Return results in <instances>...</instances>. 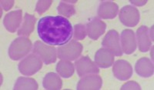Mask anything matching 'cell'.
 I'll return each instance as SVG.
<instances>
[{
	"label": "cell",
	"instance_id": "obj_2",
	"mask_svg": "<svg viewBox=\"0 0 154 90\" xmlns=\"http://www.w3.org/2000/svg\"><path fill=\"white\" fill-rule=\"evenodd\" d=\"M32 42L26 37H19L15 39L9 48V58L17 61L28 55L32 50Z\"/></svg>",
	"mask_w": 154,
	"mask_h": 90
},
{
	"label": "cell",
	"instance_id": "obj_7",
	"mask_svg": "<svg viewBox=\"0 0 154 90\" xmlns=\"http://www.w3.org/2000/svg\"><path fill=\"white\" fill-rule=\"evenodd\" d=\"M75 66L79 76H86L89 74H99L100 69L95 62L88 56H82L75 62Z\"/></svg>",
	"mask_w": 154,
	"mask_h": 90
},
{
	"label": "cell",
	"instance_id": "obj_21",
	"mask_svg": "<svg viewBox=\"0 0 154 90\" xmlns=\"http://www.w3.org/2000/svg\"><path fill=\"white\" fill-rule=\"evenodd\" d=\"M38 88V83L32 78L19 77L14 86V89H32L36 90Z\"/></svg>",
	"mask_w": 154,
	"mask_h": 90
},
{
	"label": "cell",
	"instance_id": "obj_11",
	"mask_svg": "<svg viewBox=\"0 0 154 90\" xmlns=\"http://www.w3.org/2000/svg\"><path fill=\"white\" fill-rule=\"evenodd\" d=\"M103 86V80L99 75L89 74L81 78L77 85L78 90H99Z\"/></svg>",
	"mask_w": 154,
	"mask_h": 90
},
{
	"label": "cell",
	"instance_id": "obj_26",
	"mask_svg": "<svg viewBox=\"0 0 154 90\" xmlns=\"http://www.w3.org/2000/svg\"><path fill=\"white\" fill-rule=\"evenodd\" d=\"M1 5L5 11H8L14 5V1H1Z\"/></svg>",
	"mask_w": 154,
	"mask_h": 90
},
{
	"label": "cell",
	"instance_id": "obj_17",
	"mask_svg": "<svg viewBox=\"0 0 154 90\" xmlns=\"http://www.w3.org/2000/svg\"><path fill=\"white\" fill-rule=\"evenodd\" d=\"M135 71L140 76L143 78H149L153 75V64L151 60L146 57L139 59L135 65Z\"/></svg>",
	"mask_w": 154,
	"mask_h": 90
},
{
	"label": "cell",
	"instance_id": "obj_14",
	"mask_svg": "<svg viewBox=\"0 0 154 90\" xmlns=\"http://www.w3.org/2000/svg\"><path fill=\"white\" fill-rule=\"evenodd\" d=\"M114 54L106 48L100 49L95 55V63L102 69H107L112 66L114 62Z\"/></svg>",
	"mask_w": 154,
	"mask_h": 90
},
{
	"label": "cell",
	"instance_id": "obj_1",
	"mask_svg": "<svg viewBox=\"0 0 154 90\" xmlns=\"http://www.w3.org/2000/svg\"><path fill=\"white\" fill-rule=\"evenodd\" d=\"M38 35L49 46H64L71 40L73 34L72 24L61 16H46L41 18L37 26Z\"/></svg>",
	"mask_w": 154,
	"mask_h": 90
},
{
	"label": "cell",
	"instance_id": "obj_19",
	"mask_svg": "<svg viewBox=\"0 0 154 90\" xmlns=\"http://www.w3.org/2000/svg\"><path fill=\"white\" fill-rule=\"evenodd\" d=\"M35 21H36V18L35 16L26 13L23 19L21 28L18 30V35L19 36H29L30 34L34 30Z\"/></svg>",
	"mask_w": 154,
	"mask_h": 90
},
{
	"label": "cell",
	"instance_id": "obj_18",
	"mask_svg": "<svg viewBox=\"0 0 154 90\" xmlns=\"http://www.w3.org/2000/svg\"><path fill=\"white\" fill-rule=\"evenodd\" d=\"M42 86L46 89H61L63 87V81L59 75L54 73H49L43 78Z\"/></svg>",
	"mask_w": 154,
	"mask_h": 90
},
{
	"label": "cell",
	"instance_id": "obj_6",
	"mask_svg": "<svg viewBox=\"0 0 154 90\" xmlns=\"http://www.w3.org/2000/svg\"><path fill=\"white\" fill-rule=\"evenodd\" d=\"M119 20L127 27H134L140 21V12L132 5H125L119 12Z\"/></svg>",
	"mask_w": 154,
	"mask_h": 90
},
{
	"label": "cell",
	"instance_id": "obj_20",
	"mask_svg": "<svg viewBox=\"0 0 154 90\" xmlns=\"http://www.w3.org/2000/svg\"><path fill=\"white\" fill-rule=\"evenodd\" d=\"M74 71H75L74 65L71 61L61 60L56 65V72L58 74L65 79L71 77L73 75Z\"/></svg>",
	"mask_w": 154,
	"mask_h": 90
},
{
	"label": "cell",
	"instance_id": "obj_4",
	"mask_svg": "<svg viewBox=\"0 0 154 90\" xmlns=\"http://www.w3.org/2000/svg\"><path fill=\"white\" fill-rule=\"evenodd\" d=\"M82 49L83 48L81 43L75 40H71L65 46L58 48V57L62 60L73 61L80 56Z\"/></svg>",
	"mask_w": 154,
	"mask_h": 90
},
{
	"label": "cell",
	"instance_id": "obj_27",
	"mask_svg": "<svg viewBox=\"0 0 154 90\" xmlns=\"http://www.w3.org/2000/svg\"><path fill=\"white\" fill-rule=\"evenodd\" d=\"M130 2L136 5H143L146 3L147 1H130Z\"/></svg>",
	"mask_w": 154,
	"mask_h": 90
},
{
	"label": "cell",
	"instance_id": "obj_16",
	"mask_svg": "<svg viewBox=\"0 0 154 90\" xmlns=\"http://www.w3.org/2000/svg\"><path fill=\"white\" fill-rule=\"evenodd\" d=\"M137 43L139 50L142 52H146L150 49L152 42L149 35V29L147 26H140L137 31Z\"/></svg>",
	"mask_w": 154,
	"mask_h": 90
},
{
	"label": "cell",
	"instance_id": "obj_9",
	"mask_svg": "<svg viewBox=\"0 0 154 90\" xmlns=\"http://www.w3.org/2000/svg\"><path fill=\"white\" fill-rule=\"evenodd\" d=\"M133 67L126 60H117L113 64L112 73L117 80L126 81L133 76Z\"/></svg>",
	"mask_w": 154,
	"mask_h": 90
},
{
	"label": "cell",
	"instance_id": "obj_3",
	"mask_svg": "<svg viewBox=\"0 0 154 90\" xmlns=\"http://www.w3.org/2000/svg\"><path fill=\"white\" fill-rule=\"evenodd\" d=\"M42 67V59L35 53H31L19 62L18 65L20 73L28 76L35 74Z\"/></svg>",
	"mask_w": 154,
	"mask_h": 90
},
{
	"label": "cell",
	"instance_id": "obj_23",
	"mask_svg": "<svg viewBox=\"0 0 154 90\" xmlns=\"http://www.w3.org/2000/svg\"><path fill=\"white\" fill-rule=\"evenodd\" d=\"M87 32H86V26L83 24H76L74 26L73 39L74 40H83L86 37Z\"/></svg>",
	"mask_w": 154,
	"mask_h": 90
},
{
	"label": "cell",
	"instance_id": "obj_5",
	"mask_svg": "<svg viewBox=\"0 0 154 90\" xmlns=\"http://www.w3.org/2000/svg\"><path fill=\"white\" fill-rule=\"evenodd\" d=\"M33 53L36 54L46 65L53 63L56 61L57 50L54 46H47L41 41H36L34 44Z\"/></svg>",
	"mask_w": 154,
	"mask_h": 90
},
{
	"label": "cell",
	"instance_id": "obj_22",
	"mask_svg": "<svg viewBox=\"0 0 154 90\" xmlns=\"http://www.w3.org/2000/svg\"><path fill=\"white\" fill-rule=\"evenodd\" d=\"M58 13L65 17H71L75 14V9L73 5L65 2H61L57 8Z\"/></svg>",
	"mask_w": 154,
	"mask_h": 90
},
{
	"label": "cell",
	"instance_id": "obj_13",
	"mask_svg": "<svg viewBox=\"0 0 154 90\" xmlns=\"http://www.w3.org/2000/svg\"><path fill=\"white\" fill-rule=\"evenodd\" d=\"M86 32L89 37L93 40H97L105 32L106 25L98 18H93L86 24Z\"/></svg>",
	"mask_w": 154,
	"mask_h": 90
},
{
	"label": "cell",
	"instance_id": "obj_25",
	"mask_svg": "<svg viewBox=\"0 0 154 90\" xmlns=\"http://www.w3.org/2000/svg\"><path fill=\"white\" fill-rule=\"evenodd\" d=\"M121 89L125 90V89H141V87L139 85L137 82L134 81H130L126 82V84L121 87Z\"/></svg>",
	"mask_w": 154,
	"mask_h": 90
},
{
	"label": "cell",
	"instance_id": "obj_24",
	"mask_svg": "<svg viewBox=\"0 0 154 90\" xmlns=\"http://www.w3.org/2000/svg\"><path fill=\"white\" fill-rule=\"evenodd\" d=\"M52 2H53L52 0H40V1H38L35 10L39 15H42V13H44L46 10L49 9Z\"/></svg>",
	"mask_w": 154,
	"mask_h": 90
},
{
	"label": "cell",
	"instance_id": "obj_8",
	"mask_svg": "<svg viewBox=\"0 0 154 90\" xmlns=\"http://www.w3.org/2000/svg\"><path fill=\"white\" fill-rule=\"evenodd\" d=\"M102 46L107 50H110L114 56H121L123 55L119 43V35L116 30L112 29L109 31L102 42Z\"/></svg>",
	"mask_w": 154,
	"mask_h": 90
},
{
	"label": "cell",
	"instance_id": "obj_10",
	"mask_svg": "<svg viewBox=\"0 0 154 90\" xmlns=\"http://www.w3.org/2000/svg\"><path fill=\"white\" fill-rule=\"evenodd\" d=\"M121 47L122 52L126 55L133 54L137 50V40L133 30L125 29L121 33Z\"/></svg>",
	"mask_w": 154,
	"mask_h": 90
},
{
	"label": "cell",
	"instance_id": "obj_15",
	"mask_svg": "<svg viewBox=\"0 0 154 90\" xmlns=\"http://www.w3.org/2000/svg\"><path fill=\"white\" fill-rule=\"evenodd\" d=\"M22 13L23 11L21 9H17L5 15L3 20V24L9 32L13 33L18 29L22 22Z\"/></svg>",
	"mask_w": 154,
	"mask_h": 90
},
{
	"label": "cell",
	"instance_id": "obj_12",
	"mask_svg": "<svg viewBox=\"0 0 154 90\" xmlns=\"http://www.w3.org/2000/svg\"><path fill=\"white\" fill-rule=\"evenodd\" d=\"M119 6L112 1H103L99 5L97 15L103 20H112L117 16Z\"/></svg>",
	"mask_w": 154,
	"mask_h": 90
}]
</instances>
